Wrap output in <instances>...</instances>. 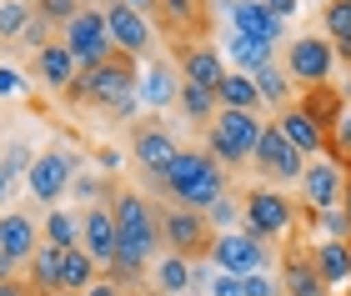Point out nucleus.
Returning <instances> with one entry per match:
<instances>
[{
	"mask_svg": "<svg viewBox=\"0 0 351 296\" xmlns=\"http://www.w3.org/2000/svg\"><path fill=\"white\" fill-rule=\"evenodd\" d=\"M231 5V25L241 30V36H251V40H266V45H276L281 40V30H286V21H276L261 0H226Z\"/></svg>",
	"mask_w": 351,
	"mask_h": 296,
	"instance_id": "20",
	"label": "nucleus"
},
{
	"mask_svg": "<svg viewBox=\"0 0 351 296\" xmlns=\"http://www.w3.org/2000/svg\"><path fill=\"white\" fill-rule=\"evenodd\" d=\"M5 196H10V176L0 171V201H5Z\"/></svg>",
	"mask_w": 351,
	"mask_h": 296,
	"instance_id": "51",
	"label": "nucleus"
},
{
	"mask_svg": "<svg viewBox=\"0 0 351 296\" xmlns=\"http://www.w3.org/2000/svg\"><path fill=\"white\" fill-rule=\"evenodd\" d=\"M316 221L326 226V241H346V236H351V221L341 216V206H331V211H316Z\"/></svg>",
	"mask_w": 351,
	"mask_h": 296,
	"instance_id": "40",
	"label": "nucleus"
},
{
	"mask_svg": "<svg viewBox=\"0 0 351 296\" xmlns=\"http://www.w3.org/2000/svg\"><path fill=\"white\" fill-rule=\"evenodd\" d=\"M10 276H15V261H10V256H0V282H10Z\"/></svg>",
	"mask_w": 351,
	"mask_h": 296,
	"instance_id": "50",
	"label": "nucleus"
},
{
	"mask_svg": "<svg viewBox=\"0 0 351 296\" xmlns=\"http://www.w3.org/2000/svg\"><path fill=\"white\" fill-rule=\"evenodd\" d=\"M136 81H141V60L125 56V51H110L101 66L81 71V75L66 86V101H81V106H101V111H110V106H121V101L136 96Z\"/></svg>",
	"mask_w": 351,
	"mask_h": 296,
	"instance_id": "3",
	"label": "nucleus"
},
{
	"mask_svg": "<svg viewBox=\"0 0 351 296\" xmlns=\"http://www.w3.org/2000/svg\"><path fill=\"white\" fill-rule=\"evenodd\" d=\"M331 66H337V51L331 40L322 36H296L286 45V81H306V86H326L331 81Z\"/></svg>",
	"mask_w": 351,
	"mask_h": 296,
	"instance_id": "11",
	"label": "nucleus"
},
{
	"mask_svg": "<svg viewBox=\"0 0 351 296\" xmlns=\"http://www.w3.org/2000/svg\"><path fill=\"white\" fill-rule=\"evenodd\" d=\"M110 221H116V261L141 267L161 246V226H156V206L141 191H110Z\"/></svg>",
	"mask_w": 351,
	"mask_h": 296,
	"instance_id": "1",
	"label": "nucleus"
},
{
	"mask_svg": "<svg viewBox=\"0 0 351 296\" xmlns=\"http://www.w3.org/2000/svg\"><path fill=\"white\" fill-rule=\"evenodd\" d=\"M296 111L311 116L322 131H331L346 116V96H341V86H306V90H301V101H296Z\"/></svg>",
	"mask_w": 351,
	"mask_h": 296,
	"instance_id": "23",
	"label": "nucleus"
},
{
	"mask_svg": "<svg viewBox=\"0 0 351 296\" xmlns=\"http://www.w3.org/2000/svg\"><path fill=\"white\" fill-rule=\"evenodd\" d=\"M346 286H351V282H346Z\"/></svg>",
	"mask_w": 351,
	"mask_h": 296,
	"instance_id": "54",
	"label": "nucleus"
},
{
	"mask_svg": "<svg viewBox=\"0 0 351 296\" xmlns=\"http://www.w3.org/2000/svg\"><path fill=\"white\" fill-rule=\"evenodd\" d=\"M251 161L261 166V176H266V181H281V186H286V181H301V171H306V161H301V156L286 146V136L276 131V121H271V126H261Z\"/></svg>",
	"mask_w": 351,
	"mask_h": 296,
	"instance_id": "12",
	"label": "nucleus"
},
{
	"mask_svg": "<svg viewBox=\"0 0 351 296\" xmlns=\"http://www.w3.org/2000/svg\"><path fill=\"white\" fill-rule=\"evenodd\" d=\"M191 267H196V261H186V256H161V267H156V291L161 296H186L191 291Z\"/></svg>",
	"mask_w": 351,
	"mask_h": 296,
	"instance_id": "30",
	"label": "nucleus"
},
{
	"mask_svg": "<svg viewBox=\"0 0 351 296\" xmlns=\"http://www.w3.org/2000/svg\"><path fill=\"white\" fill-rule=\"evenodd\" d=\"M226 51H231V60H236V66H241V71L251 75V71L271 66V51H276V45L251 40V36H241V30H231V36H226Z\"/></svg>",
	"mask_w": 351,
	"mask_h": 296,
	"instance_id": "29",
	"label": "nucleus"
},
{
	"mask_svg": "<svg viewBox=\"0 0 351 296\" xmlns=\"http://www.w3.org/2000/svg\"><path fill=\"white\" fill-rule=\"evenodd\" d=\"M131 151H136V161H141V171H146V176H166L171 171V161H176V136L166 131V126H136L131 131Z\"/></svg>",
	"mask_w": 351,
	"mask_h": 296,
	"instance_id": "16",
	"label": "nucleus"
},
{
	"mask_svg": "<svg viewBox=\"0 0 351 296\" xmlns=\"http://www.w3.org/2000/svg\"><path fill=\"white\" fill-rule=\"evenodd\" d=\"M81 296H121V286L110 282V276H95V282H90V286H86Z\"/></svg>",
	"mask_w": 351,
	"mask_h": 296,
	"instance_id": "44",
	"label": "nucleus"
},
{
	"mask_svg": "<svg viewBox=\"0 0 351 296\" xmlns=\"http://www.w3.org/2000/svg\"><path fill=\"white\" fill-rule=\"evenodd\" d=\"M206 296H241V276H231V271H216V282L206 286Z\"/></svg>",
	"mask_w": 351,
	"mask_h": 296,
	"instance_id": "42",
	"label": "nucleus"
},
{
	"mask_svg": "<svg viewBox=\"0 0 351 296\" xmlns=\"http://www.w3.org/2000/svg\"><path fill=\"white\" fill-rule=\"evenodd\" d=\"M311 267L326 286H346L351 282V246L346 241H316L311 246Z\"/></svg>",
	"mask_w": 351,
	"mask_h": 296,
	"instance_id": "25",
	"label": "nucleus"
},
{
	"mask_svg": "<svg viewBox=\"0 0 351 296\" xmlns=\"http://www.w3.org/2000/svg\"><path fill=\"white\" fill-rule=\"evenodd\" d=\"M256 136H261V121L251 116V111H216L211 116V126H206V156L221 166L226 161V171L231 166H246L251 161V151H256Z\"/></svg>",
	"mask_w": 351,
	"mask_h": 296,
	"instance_id": "4",
	"label": "nucleus"
},
{
	"mask_svg": "<svg viewBox=\"0 0 351 296\" xmlns=\"http://www.w3.org/2000/svg\"><path fill=\"white\" fill-rule=\"evenodd\" d=\"M322 25H326V40L331 45H351V0H326Z\"/></svg>",
	"mask_w": 351,
	"mask_h": 296,
	"instance_id": "33",
	"label": "nucleus"
},
{
	"mask_svg": "<svg viewBox=\"0 0 351 296\" xmlns=\"http://www.w3.org/2000/svg\"><path fill=\"white\" fill-rule=\"evenodd\" d=\"M216 271H231V276H251V271H266L271 267V246L256 236H236V231H216L211 251H206Z\"/></svg>",
	"mask_w": 351,
	"mask_h": 296,
	"instance_id": "7",
	"label": "nucleus"
},
{
	"mask_svg": "<svg viewBox=\"0 0 351 296\" xmlns=\"http://www.w3.org/2000/svg\"><path fill=\"white\" fill-rule=\"evenodd\" d=\"M251 81H256V96L266 106H286V96H291V81H286V71L276 66V60L261 66V71H251Z\"/></svg>",
	"mask_w": 351,
	"mask_h": 296,
	"instance_id": "31",
	"label": "nucleus"
},
{
	"mask_svg": "<svg viewBox=\"0 0 351 296\" xmlns=\"http://www.w3.org/2000/svg\"><path fill=\"white\" fill-rule=\"evenodd\" d=\"M211 96H216V106H221V111H251V116H256V106H261V96H256V81H251L246 71H226V75L216 81V90H211Z\"/></svg>",
	"mask_w": 351,
	"mask_h": 296,
	"instance_id": "26",
	"label": "nucleus"
},
{
	"mask_svg": "<svg viewBox=\"0 0 351 296\" xmlns=\"http://www.w3.org/2000/svg\"><path fill=\"white\" fill-rule=\"evenodd\" d=\"M281 296H331V286L311 267V251H301V246H291L281 261Z\"/></svg>",
	"mask_w": 351,
	"mask_h": 296,
	"instance_id": "19",
	"label": "nucleus"
},
{
	"mask_svg": "<svg viewBox=\"0 0 351 296\" xmlns=\"http://www.w3.org/2000/svg\"><path fill=\"white\" fill-rule=\"evenodd\" d=\"M176 106H181L191 121H206V126H211V116H216V96L201 90V86H181L176 90Z\"/></svg>",
	"mask_w": 351,
	"mask_h": 296,
	"instance_id": "34",
	"label": "nucleus"
},
{
	"mask_svg": "<svg viewBox=\"0 0 351 296\" xmlns=\"http://www.w3.org/2000/svg\"><path fill=\"white\" fill-rule=\"evenodd\" d=\"M71 191L81 196V201H95V196H101V181H95V176H81V181H71Z\"/></svg>",
	"mask_w": 351,
	"mask_h": 296,
	"instance_id": "43",
	"label": "nucleus"
},
{
	"mask_svg": "<svg viewBox=\"0 0 351 296\" xmlns=\"http://www.w3.org/2000/svg\"><path fill=\"white\" fill-rule=\"evenodd\" d=\"M30 161H36V156H30V146H25V141H10L5 156H0V171L15 181V176H25V171H30Z\"/></svg>",
	"mask_w": 351,
	"mask_h": 296,
	"instance_id": "37",
	"label": "nucleus"
},
{
	"mask_svg": "<svg viewBox=\"0 0 351 296\" xmlns=\"http://www.w3.org/2000/svg\"><path fill=\"white\" fill-rule=\"evenodd\" d=\"M0 296H36V291H30L25 282H15V276H10V282H0Z\"/></svg>",
	"mask_w": 351,
	"mask_h": 296,
	"instance_id": "47",
	"label": "nucleus"
},
{
	"mask_svg": "<svg viewBox=\"0 0 351 296\" xmlns=\"http://www.w3.org/2000/svg\"><path fill=\"white\" fill-rule=\"evenodd\" d=\"M36 246H40V231H36V221H30L25 211L0 216V256H10L15 267H25V261L36 256Z\"/></svg>",
	"mask_w": 351,
	"mask_h": 296,
	"instance_id": "21",
	"label": "nucleus"
},
{
	"mask_svg": "<svg viewBox=\"0 0 351 296\" xmlns=\"http://www.w3.org/2000/svg\"><path fill=\"white\" fill-rule=\"evenodd\" d=\"M261 5L276 15V21H291V15H296V0H261Z\"/></svg>",
	"mask_w": 351,
	"mask_h": 296,
	"instance_id": "46",
	"label": "nucleus"
},
{
	"mask_svg": "<svg viewBox=\"0 0 351 296\" xmlns=\"http://www.w3.org/2000/svg\"><path fill=\"white\" fill-rule=\"evenodd\" d=\"M176 71H181V86H201V90H216V81L226 75V60H221L216 45H186V51H176Z\"/></svg>",
	"mask_w": 351,
	"mask_h": 296,
	"instance_id": "17",
	"label": "nucleus"
},
{
	"mask_svg": "<svg viewBox=\"0 0 351 296\" xmlns=\"http://www.w3.org/2000/svg\"><path fill=\"white\" fill-rule=\"evenodd\" d=\"M156 21L176 40V51H186L211 30V0H156Z\"/></svg>",
	"mask_w": 351,
	"mask_h": 296,
	"instance_id": "9",
	"label": "nucleus"
},
{
	"mask_svg": "<svg viewBox=\"0 0 351 296\" xmlns=\"http://www.w3.org/2000/svg\"><path fill=\"white\" fill-rule=\"evenodd\" d=\"M161 226V246H171V256H186V261H206L216 231L206 226V211H186V206H166L156 216Z\"/></svg>",
	"mask_w": 351,
	"mask_h": 296,
	"instance_id": "5",
	"label": "nucleus"
},
{
	"mask_svg": "<svg viewBox=\"0 0 351 296\" xmlns=\"http://www.w3.org/2000/svg\"><path fill=\"white\" fill-rule=\"evenodd\" d=\"M75 71H81V66H75V56L60 40H51V45H40V51H36V75L51 90H60V96H66V86L75 81Z\"/></svg>",
	"mask_w": 351,
	"mask_h": 296,
	"instance_id": "24",
	"label": "nucleus"
},
{
	"mask_svg": "<svg viewBox=\"0 0 351 296\" xmlns=\"http://www.w3.org/2000/svg\"><path fill=\"white\" fill-rule=\"evenodd\" d=\"M45 241L60 246V251L81 246V216H71V211H51V216H45Z\"/></svg>",
	"mask_w": 351,
	"mask_h": 296,
	"instance_id": "32",
	"label": "nucleus"
},
{
	"mask_svg": "<svg viewBox=\"0 0 351 296\" xmlns=\"http://www.w3.org/2000/svg\"><path fill=\"white\" fill-rule=\"evenodd\" d=\"M176 90H181V71H176V60L151 56L146 60V75L136 81V101L146 106V111H166V106H176Z\"/></svg>",
	"mask_w": 351,
	"mask_h": 296,
	"instance_id": "14",
	"label": "nucleus"
},
{
	"mask_svg": "<svg viewBox=\"0 0 351 296\" xmlns=\"http://www.w3.org/2000/svg\"><path fill=\"white\" fill-rule=\"evenodd\" d=\"M241 221H246V236L281 241V236H291V226H296V206L281 191L256 186V191H246V201H241Z\"/></svg>",
	"mask_w": 351,
	"mask_h": 296,
	"instance_id": "6",
	"label": "nucleus"
},
{
	"mask_svg": "<svg viewBox=\"0 0 351 296\" xmlns=\"http://www.w3.org/2000/svg\"><path fill=\"white\" fill-rule=\"evenodd\" d=\"M341 216L351 221V161H341Z\"/></svg>",
	"mask_w": 351,
	"mask_h": 296,
	"instance_id": "45",
	"label": "nucleus"
},
{
	"mask_svg": "<svg viewBox=\"0 0 351 296\" xmlns=\"http://www.w3.org/2000/svg\"><path fill=\"white\" fill-rule=\"evenodd\" d=\"M51 296H75V291H51Z\"/></svg>",
	"mask_w": 351,
	"mask_h": 296,
	"instance_id": "53",
	"label": "nucleus"
},
{
	"mask_svg": "<svg viewBox=\"0 0 351 296\" xmlns=\"http://www.w3.org/2000/svg\"><path fill=\"white\" fill-rule=\"evenodd\" d=\"M241 296H281V282L271 271H251L241 276Z\"/></svg>",
	"mask_w": 351,
	"mask_h": 296,
	"instance_id": "39",
	"label": "nucleus"
},
{
	"mask_svg": "<svg viewBox=\"0 0 351 296\" xmlns=\"http://www.w3.org/2000/svg\"><path fill=\"white\" fill-rule=\"evenodd\" d=\"M81 251L95 267H110L116 261V221H110V201L106 206H90L81 216Z\"/></svg>",
	"mask_w": 351,
	"mask_h": 296,
	"instance_id": "18",
	"label": "nucleus"
},
{
	"mask_svg": "<svg viewBox=\"0 0 351 296\" xmlns=\"http://www.w3.org/2000/svg\"><path fill=\"white\" fill-rule=\"evenodd\" d=\"M15 86H21V75H15V71H0V96H10Z\"/></svg>",
	"mask_w": 351,
	"mask_h": 296,
	"instance_id": "48",
	"label": "nucleus"
},
{
	"mask_svg": "<svg viewBox=\"0 0 351 296\" xmlns=\"http://www.w3.org/2000/svg\"><path fill=\"white\" fill-rule=\"evenodd\" d=\"M95 271H101V267H95V261L81 251V246L60 251V291H75V296H81V291L95 282Z\"/></svg>",
	"mask_w": 351,
	"mask_h": 296,
	"instance_id": "28",
	"label": "nucleus"
},
{
	"mask_svg": "<svg viewBox=\"0 0 351 296\" xmlns=\"http://www.w3.org/2000/svg\"><path fill=\"white\" fill-rule=\"evenodd\" d=\"M60 45H66V51L75 56V66H101V60L116 51V45H110V30H106V15L101 10H75V21L66 25V36H60Z\"/></svg>",
	"mask_w": 351,
	"mask_h": 296,
	"instance_id": "8",
	"label": "nucleus"
},
{
	"mask_svg": "<svg viewBox=\"0 0 351 296\" xmlns=\"http://www.w3.org/2000/svg\"><path fill=\"white\" fill-rule=\"evenodd\" d=\"M101 15H106V30H110V45H116V51L136 56V60H151L156 36H151V21H146V15H136L125 0H106Z\"/></svg>",
	"mask_w": 351,
	"mask_h": 296,
	"instance_id": "10",
	"label": "nucleus"
},
{
	"mask_svg": "<svg viewBox=\"0 0 351 296\" xmlns=\"http://www.w3.org/2000/svg\"><path fill=\"white\" fill-rule=\"evenodd\" d=\"M30 15H36V5H25V0H0V40H21Z\"/></svg>",
	"mask_w": 351,
	"mask_h": 296,
	"instance_id": "35",
	"label": "nucleus"
},
{
	"mask_svg": "<svg viewBox=\"0 0 351 296\" xmlns=\"http://www.w3.org/2000/svg\"><path fill=\"white\" fill-rule=\"evenodd\" d=\"M25 181H30V196H36V201H60V196H66V186L75 181L71 151H45V156H36L30 171H25Z\"/></svg>",
	"mask_w": 351,
	"mask_h": 296,
	"instance_id": "13",
	"label": "nucleus"
},
{
	"mask_svg": "<svg viewBox=\"0 0 351 296\" xmlns=\"http://www.w3.org/2000/svg\"><path fill=\"white\" fill-rule=\"evenodd\" d=\"M276 131L286 136V146H291V151L301 156V161H306V156H322V151H326V131L316 126L311 116H301L296 106H286V111H281Z\"/></svg>",
	"mask_w": 351,
	"mask_h": 296,
	"instance_id": "22",
	"label": "nucleus"
},
{
	"mask_svg": "<svg viewBox=\"0 0 351 296\" xmlns=\"http://www.w3.org/2000/svg\"><path fill=\"white\" fill-rule=\"evenodd\" d=\"M21 45H36V51H40V45H51V25H45L40 15H30L25 30H21Z\"/></svg>",
	"mask_w": 351,
	"mask_h": 296,
	"instance_id": "41",
	"label": "nucleus"
},
{
	"mask_svg": "<svg viewBox=\"0 0 351 296\" xmlns=\"http://www.w3.org/2000/svg\"><path fill=\"white\" fill-rule=\"evenodd\" d=\"M25 267H30V291H36V296L60 291V246L40 241V246H36V256H30Z\"/></svg>",
	"mask_w": 351,
	"mask_h": 296,
	"instance_id": "27",
	"label": "nucleus"
},
{
	"mask_svg": "<svg viewBox=\"0 0 351 296\" xmlns=\"http://www.w3.org/2000/svg\"><path fill=\"white\" fill-rule=\"evenodd\" d=\"M331 51H337V56L346 60V66H351V45H331Z\"/></svg>",
	"mask_w": 351,
	"mask_h": 296,
	"instance_id": "52",
	"label": "nucleus"
},
{
	"mask_svg": "<svg viewBox=\"0 0 351 296\" xmlns=\"http://www.w3.org/2000/svg\"><path fill=\"white\" fill-rule=\"evenodd\" d=\"M301 206L306 211H331V206H341V161H311L306 171H301Z\"/></svg>",
	"mask_w": 351,
	"mask_h": 296,
	"instance_id": "15",
	"label": "nucleus"
},
{
	"mask_svg": "<svg viewBox=\"0 0 351 296\" xmlns=\"http://www.w3.org/2000/svg\"><path fill=\"white\" fill-rule=\"evenodd\" d=\"M125 5H131L136 15H156V0H125Z\"/></svg>",
	"mask_w": 351,
	"mask_h": 296,
	"instance_id": "49",
	"label": "nucleus"
},
{
	"mask_svg": "<svg viewBox=\"0 0 351 296\" xmlns=\"http://www.w3.org/2000/svg\"><path fill=\"white\" fill-rule=\"evenodd\" d=\"M75 10H81V0H36V15L45 25H60V30L75 21Z\"/></svg>",
	"mask_w": 351,
	"mask_h": 296,
	"instance_id": "36",
	"label": "nucleus"
},
{
	"mask_svg": "<svg viewBox=\"0 0 351 296\" xmlns=\"http://www.w3.org/2000/svg\"><path fill=\"white\" fill-rule=\"evenodd\" d=\"M236 221H241V211H236V201L231 196H221V201H211V206H206V226H221V231H231Z\"/></svg>",
	"mask_w": 351,
	"mask_h": 296,
	"instance_id": "38",
	"label": "nucleus"
},
{
	"mask_svg": "<svg viewBox=\"0 0 351 296\" xmlns=\"http://www.w3.org/2000/svg\"><path fill=\"white\" fill-rule=\"evenodd\" d=\"M166 196L186 211H206L211 201L226 196V166H216L206 151H176L171 171L161 176Z\"/></svg>",
	"mask_w": 351,
	"mask_h": 296,
	"instance_id": "2",
	"label": "nucleus"
}]
</instances>
